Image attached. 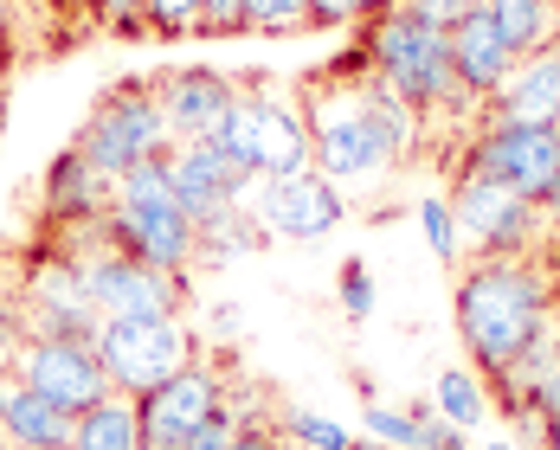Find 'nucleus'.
I'll return each instance as SVG.
<instances>
[{
	"mask_svg": "<svg viewBox=\"0 0 560 450\" xmlns=\"http://www.w3.org/2000/svg\"><path fill=\"white\" fill-rule=\"evenodd\" d=\"M555 303L560 289L541 258H470L457 283V335L483 387H497L535 341L555 335Z\"/></svg>",
	"mask_w": 560,
	"mask_h": 450,
	"instance_id": "1",
	"label": "nucleus"
},
{
	"mask_svg": "<svg viewBox=\"0 0 560 450\" xmlns=\"http://www.w3.org/2000/svg\"><path fill=\"white\" fill-rule=\"evenodd\" d=\"M354 52L368 64V78H381L387 91H399L425 122H439V116H464V129L483 122V104L464 91V78H457V64H451V33L412 20L399 0L361 26V46H354Z\"/></svg>",
	"mask_w": 560,
	"mask_h": 450,
	"instance_id": "2",
	"label": "nucleus"
},
{
	"mask_svg": "<svg viewBox=\"0 0 560 450\" xmlns=\"http://www.w3.org/2000/svg\"><path fill=\"white\" fill-rule=\"evenodd\" d=\"M354 71L323 78L310 97H303V122H310V149H316V168L336 180L341 193H374L387 187V174L399 168V149L387 142V129L368 110V91H361V52L348 58Z\"/></svg>",
	"mask_w": 560,
	"mask_h": 450,
	"instance_id": "3",
	"label": "nucleus"
},
{
	"mask_svg": "<svg viewBox=\"0 0 560 450\" xmlns=\"http://www.w3.org/2000/svg\"><path fill=\"white\" fill-rule=\"evenodd\" d=\"M97 238L142 258V264H155V271H194V220L180 213V200L168 187V155L142 162V168H129L116 180V200L97 225Z\"/></svg>",
	"mask_w": 560,
	"mask_h": 450,
	"instance_id": "4",
	"label": "nucleus"
},
{
	"mask_svg": "<svg viewBox=\"0 0 560 450\" xmlns=\"http://www.w3.org/2000/svg\"><path fill=\"white\" fill-rule=\"evenodd\" d=\"M71 149L97 174H110V180H122L142 162H162L174 149V129H168V116H162L155 78H116L110 91H97V104L84 110Z\"/></svg>",
	"mask_w": 560,
	"mask_h": 450,
	"instance_id": "5",
	"label": "nucleus"
},
{
	"mask_svg": "<svg viewBox=\"0 0 560 450\" xmlns=\"http://www.w3.org/2000/svg\"><path fill=\"white\" fill-rule=\"evenodd\" d=\"M46 238H52V232H46ZM65 245L78 251L84 296H91V309H97L104 322L187 316V303H194L187 271H155V264H142V258H129V251H116V245L97 238V225H91V232H78V238H65Z\"/></svg>",
	"mask_w": 560,
	"mask_h": 450,
	"instance_id": "6",
	"label": "nucleus"
},
{
	"mask_svg": "<svg viewBox=\"0 0 560 450\" xmlns=\"http://www.w3.org/2000/svg\"><path fill=\"white\" fill-rule=\"evenodd\" d=\"M457 174L503 180V187H515L522 200H535L548 213L560 193V122H503V116H483L470 129V142L457 149Z\"/></svg>",
	"mask_w": 560,
	"mask_h": 450,
	"instance_id": "7",
	"label": "nucleus"
},
{
	"mask_svg": "<svg viewBox=\"0 0 560 450\" xmlns=\"http://www.w3.org/2000/svg\"><path fill=\"white\" fill-rule=\"evenodd\" d=\"M220 149L245 174H258V180H271V174H296V168H310V162H316L303 110H296V104H283V97H271L258 78H245V84H238L232 116H225V129H220Z\"/></svg>",
	"mask_w": 560,
	"mask_h": 450,
	"instance_id": "8",
	"label": "nucleus"
},
{
	"mask_svg": "<svg viewBox=\"0 0 560 450\" xmlns=\"http://www.w3.org/2000/svg\"><path fill=\"white\" fill-rule=\"evenodd\" d=\"M451 220H457V245L470 258H535V238L548 213L535 200H522L503 180H483V174H457L451 180Z\"/></svg>",
	"mask_w": 560,
	"mask_h": 450,
	"instance_id": "9",
	"label": "nucleus"
},
{
	"mask_svg": "<svg viewBox=\"0 0 560 450\" xmlns=\"http://www.w3.org/2000/svg\"><path fill=\"white\" fill-rule=\"evenodd\" d=\"M97 360H104V374H110L116 393L142 399L155 393L162 380H174L194 354H200V341L187 329V316H142V322H104L97 329Z\"/></svg>",
	"mask_w": 560,
	"mask_h": 450,
	"instance_id": "10",
	"label": "nucleus"
},
{
	"mask_svg": "<svg viewBox=\"0 0 560 450\" xmlns=\"http://www.w3.org/2000/svg\"><path fill=\"white\" fill-rule=\"evenodd\" d=\"M225 399H232V374H225V360L213 354H194L174 380H162L155 393L136 399V412H142V445L149 450H180L213 412H220Z\"/></svg>",
	"mask_w": 560,
	"mask_h": 450,
	"instance_id": "11",
	"label": "nucleus"
},
{
	"mask_svg": "<svg viewBox=\"0 0 560 450\" xmlns=\"http://www.w3.org/2000/svg\"><path fill=\"white\" fill-rule=\"evenodd\" d=\"M252 213L271 238H290V245H323L341 220H348V193H341L329 174L296 168V174H271L252 187Z\"/></svg>",
	"mask_w": 560,
	"mask_h": 450,
	"instance_id": "12",
	"label": "nucleus"
},
{
	"mask_svg": "<svg viewBox=\"0 0 560 450\" xmlns=\"http://www.w3.org/2000/svg\"><path fill=\"white\" fill-rule=\"evenodd\" d=\"M13 380H20V387H33V393H46L52 405H65L71 418H78L84 405H97L104 393H116L91 341H46V335H26L20 360H13Z\"/></svg>",
	"mask_w": 560,
	"mask_h": 450,
	"instance_id": "13",
	"label": "nucleus"
},
{
	"mask_svg": "<svg viewBox=\"0 0 560 450\" xmlns=\"http://www.w3.org/2000/svg\"><path fill=\"white\" fill-rule=\"evenodd\" d=\"M110 200H116V180L91 168L71 142H65L52 162H46V174H39V225H46L52 238H78V232L104 225Z\"/></svg>",
	"mask_w": 560,
	"mask_h": 450,
	"instance_id": "14",
	"label": "nucleus"
},
{
	"mask_svg": "<svg viewBox=\"0 0 560 450\" xmlns=\"http://www.w3.org/2000/svg\"><path fill=\"white\" fill-rule=\"evenodd\" d=\"M168 187H174V200H180V213L200 225V220H213L220 206H238V200L252 206L258 174H245L220 142H174L168 149Z\"/></svg>",
	"mask_w": 560,
	"mask_h": 450,
	"instance_id": "15",
	"label": "nucleus"
},
{
	"mask_svg": "<svg viewBox=\"0 0 560 450\" xmlns=\"http://www.w3.org/2000/svg\"><path fill=\"white\" fill-rule=\"evenodd\" d=\"M155 97H162L174 142H220L238 84L213 64H174V71H155Z\"/></svg>",
	"mask_w": 560,
	"mask_h": 450,
	"instance_id": "16",
	"label": "nucleus"
},
{
	"mask_svg": "<svg viewBox=\"0 0 560 450\" xmlns=\"http://www.w3.org/2000/svg\"><path fill=\"white\" fill-rule=\"evenodd\" d=\"M451 64H457V78H464V91H470L477 104H490V97L503 91V78L515 71V46L503 39L490 0H477V7L451 26Z\"/></svg>",
	"mask_w": 560,
	"mask_h": 450,
	"instance_id": "17",
	"label": "nucleus"
},
{
	"mask_svg": "<svg viewBox=\"0 0 560 450\" xmlns=\"http://www.w3.org/2000/svg\"><path fill=\"white\" fill-rule=\"evenodd\" d=\"M483 116H503V122H560V39L528 58H515V71L503 78V91L483 104Z\"/></svg>",
	"mask_w": 560,
	"mask_h": 450,
	"instance_id": "18",
	"label": "nucleus"
},
{
	"mask_svg": "<svg viewBox=\"0 0 560 450\" xmlns=\"http://www.w3.org/2000/svg\"><path fill=\"white\" fill-rule=\"evenodd\" d=\"M0 445L7 450H71V412L52 405L33 387H13L7 418H0Z\"/></svg>",
	"mask_w": 560,
	"mask_h": 450,
	"instance_id": "19",
	"label": "nucleus"
},
{
	"mask_svg": "<svg viewBox=\"0 0 560 450\" xmlns=\"http://www.w3.org/2000/svg\"><path fill=\"white\" fill-rule=\"evenodd\" d=\"M265 245H271V232L258 225V213L245 200L238 206H220L213 220L194 225V264H207V271H225V264H238V258H252Z\"/></svg>",
	"mask_w": 560,
	"mask_h": 450,
	"instance_id": "20",
	"label": "nucleus"
},
{
	"mask_svg": "<svg viewBox=\"0 0 560 450\" xmlns=\"http://www.w3.org/2000/svg\"><path fill=\"white\" fill-rule=\"evenodd\" d=\"M71 450H149L142 445V412L129 393H104L71 418Z\"/></svg>",
	"mask_w": 560,
	"mask_h": 450,
	"instance_id": "21",
	"label": "nucleus"
},
{
	"mask_svg": "<svg viewBox=\"0 0 560 450\" xmlns=\"http://www.w3.org/2000/svg\"><path fill=\"white\" fill-rule=\"evenodd\" d=\"M490 13H497L503 39L515 46V58H528V52H541V46H555L560 39L555 0H490Z\"/></svg>",
	"mask_w": 560,
	"mask_h": 450,
	"instance_id": "22",
	"label": "nucleus"
},
{
	"mask_svg": "<svg viewBox=\"0 0 560 450\" xmlns=\"http://www.w3.org/2000/svg\"><path fill=\"white\" fill-rule=\"evenodd\" d=\"M439 418H451L457 431H477L490 418V387L477 367H445L439 374Z\"/></svg>",
	"mask_w": 560,
	"mask_h": 450,
	"instance_id": "23",
	"label": "nucleus"
},
{
	"mask_svg": "<svg viewBox=\"0 0 560 450\" xmlns=\"http://www.w3.org/2000/svg\"><path fill=\"white\" fill-rule=\"evenodd\" d=\"M425 418H432V412H419V405H412V412H399V405H374V399H368L361 431H368V438H381L387 450H425Z\"/></svg>",
	"mask_w": 560,
	"mask_h": 450,
	"instance_id": "24",
	"label": "nucleus"
},
{
	"mask_svg": "<svg viewBox=\"0 0 560 450\" xmlns=\"http://www.w3.org/2000/svg\"><path fill=\"white\" fill-rule=\"evenodd\" d=\"M419 232H425V245H432L439 264H457V258H464V245H457V220H451L445 193H425V200H419Z\"/></svg>",
	"mask_w": 560,
	"mask_h": 450,
	"instance_id": "25",
	"label": "nucleus"
},
{
	"mask_svg": "<svg viewBox=\"0 0 560 450\" xmlns=\"http://www.w3.org/2000/svg\"><path fill=\"white\" fill-rule=\"evenodd\" d=\"M200 26V0H142V39H187Z\"/></svg>",
	"mask_w": 560,
	"mask_h": 450,
	"instance_id": "26",
	"label": "nucleus"
},
{
	"mask_svg": "<svg viewBox=\"0 0 560 450\" xmlns=\"http://www.w3.org/2000/svg\"><path fill=\"white\" fill-rule=\"evenodd\" d=\"M245 33H310V0H245Z\"/></svg>",
	"mask_w": 560,
	"mask_h": 450,
	"instance_id": "27",
	"label": "nucleus"
},
{
	"mask_svg": "<svg viewBox=\"0 0 560 450\" xmlns=\"http://www.w3.org/2000/svg\"><path fill=\"white\" fill-rule=\"evenodd\" d=\"M296 450H354V431L323 418V412H290V431H283Z\"/></svg>",
	"mask_w": 560,
	"mask_h": 450,
	"instance_id": "28",
	"label": "nucleus"
},
{
	"mask_svg": "<svg viewBox=\"0 0 560 450\" xmlns=\"http://www.w3.org/2000/svg\"><path fill=\"white\" fill-rule=\"evenodd\" d=\"M336 303H341V316H348V322H368V316H374L381 289H374V271H368L361 258H348V264H341V277H336Z\"/></svg>",
	"mask_w": 560,
	"mask_h": 450,
	"instance_id": "29",
	"label": "nucleus"
},
{
	"mask_svg": "<svg viewBox=\"0 0 560 450\" xmlns=\"http://www.w3.org/2000/svg\"><path fill=\"white\" fill-rule=\"evenodd\" d=\"M555 412H560V354H555V367L535 380V393L522 399V412H515V418H522V438H535L541 418H555Z\"/></svg>",
	"mask_w": 560,
	"mask_h": 450,
	"instance_id": "30",
	"label": "nucleus"
},
{
	"mask_svg": "<svg viewBox=\"0 0 560 450\" xmlns=\"http://www.w3.org/2000/svg\"><path fill=\"white\" fill-rule=\"evenodd\" d=\"M393 0H310V26H368Z\"/></svg>",
	"mask_w": 560,
	"mask_h": 450,
	"instance_id": "31",
	"label": "nucleus"
},
{
	"mask_svg": "<svg viewBox=\"0 0 560 450\" xmlns=\"http://www.w3.org/2000/svg\"><path fill=\"white\" fill-rule=\"evenodd\" d=\"M238 425H245V412H238V399H225L220 412H213V418H207V425H200V431H194L180 450H232Z\"/></svg>",
	"mask_w": 560,
	"mask_h": 450,
	"instance_id": "32",
	"label": "nucleus"
},
{
	"mask_svg": "<svg viewBox=\"0 0 560 450\" xmlns=\"http://www.w3.org/2000/svg\"><path fill=\"white\" fill-rule=\"evenodd\" d=\"M20 347H26V316H20V296H13V283H7V289H0V374H13Z\"/></svg>",
	"mask_w": 560,
	"mask_h": 450,
	"instance_id": "33",
	"label": "nucleus"
},
{
	"mask_svg": "<svg viewBox=\"0 0 560 450\" xmlns=\"http://www.w3.org/2000/svg\"><path fill=\"white\" fill-rule=\"evenodd\" d=\"M200 39H225V33H245V0H200Z\"/></svg>",
	"mask_w": 560,
	"mask_h": 450,
	"instance_id": "34",
	"label": "nucleus"
},
{
	"mask_svg": "<svg viewBox=\"0 0 560 450\" xmlns=\"http://www.w3.org/2000/svg\"><path fill=\"white\" fill-rule=\"evenodd\" d=\"M399 7H406L412 20H425V26H439V33H451V26H457V20H464V13H470L477 0H399Z\"/></svg>",
	"mask_w": 560,
	"mask_h": 450,
	"instance_id": "35",
	"label": "nucleus"
},
{
	"mask_svg": "<svg viewBox=\"0 0 560 450\" xmlns=\"http://www.w3.org/2000/svg\"><path fill=\"white\" fill-rule=\"evenodd\" d=\"M91 13L122 39H142V0H91Z\"/></svg>",
	"mask_w": 560,
	"mask_h": 450,
	"instance_id": "36",
	"label": "nucleus"
},
{
	"mask_svg": "<svg viewBox=\"0 0 560 450\" xmlns=\"http://www.w3.org/2000/svg\"><path fill=\"white\" fill-rule=\"evenodd\" d=\"M232 450H290V438L271 431L265 418H245V425H238V438H232Z\"/></svg>",
	"mask_w": 560,
	"mask_h": 450,
	"instance_id": "37",
	"label": "nucleus"
},
{
	"mask_svg": "<svg viewBox=\"0 0 560 450\" xmlns=\"http://www.w3.org/2000/svg\"><path fill=\"white\" fill-rule=\"evenodd\" d=\"M213 329H220V335H238V309H232V303H213Z\"/></svg>",
	"mask_w": 560,
	"mask_h": 450,
	"instance_id": "38",
	"label": "nucleus"
},
{
	"mask_svg": "<svg viewBox=\"0 0 560 450\" xmlns=\"http://www.w3.org/2000/svg\"><path fill=\"white\" fill-rule=\"evenodd\" d=\"M535 445H541V450H560V412H555V418H541V431H535Z\"/></svg>",
	"mask_w": 560,
	"mask_h": 450,
	"instance_id": "39",
	"label": "nucleus"
},
{
	"mask_svg": "<svg viewBox=\"0 0 560 450\" xmlns=\"http://www.w3.org/2000/svg\"><path fill=\"white\" fill-rule=\"evenodd\" d=\"M13 387H20V380H13V374H0V418H7V399H13Z\"/></svg>",
	"mask_w": 560,
	"mask_h": 450,
	"instance_id": "40",
	"label": "nucleus"
},
{
	"mask_svg": "<svg viewBox=\"0 0 560 450\" xmlns=\"http://www.w3.org/2000/svg\"><path fill=\"white\" fill-rule=\"evenodd\" d=\"M354 450H387V445H381V438H368V431H361V438H354Z\"/></svg>",
	"mask_w": 560,
	"mask_h": 450,
	"instance_id": "41",
	"label": "nucleus"
},
{
	"mask_svg": "<svg viewBox=\"0 0 560 450\" xmlns=\"http://www.w3.org/2000/svg\"><path fill=\"white\" fill-rule=\"evenodd\" d=\"M0 71H7V13H0Z\"/></svg>",
	"mask_w": 560,
	"mask_h": 450,
	"instance_id": "42",
	"label": "nucleus"
},
{
	"mask_svg": "<svg viewBox=\"0 0 560 450\" xmlns=\"http://www.w3.org/2000/svg\"><path fill=\"white\" fill-rule=\"evenodd\" d=\"M483 450H515V445H509V438H497V445H483Z\"/></svg>",
	"mask_w": 560,
	"mask_h": 450,
	"instance_id": "43",
	"label": "nucleus"
},
{
	"mask_svg": "<svg viewBox=\"0 0 560 450\" xmlns=\"http://www.w3.org/2000/svg\"><path fill=\"white\" fill-rule=\"evenodd\" d=\"M555 13H560V0H555Z\"/></svg>",
	"mask_w": 560,
	"mask_h": 450,
	"instance_id": "44",
	"label": "nucleus"
},
{
	"mask_svg": "<svg viewBox=\"0 0 560 450\" xmlns=\"http://www.w3.org/2000/svg\"><path fill=\"white\" fill-rule=\"evenodd\" d=\"M0 450H7V445H0Z\"/></svg>",
	"mask_w": 560,
	"mask_h": 450,
	"instance_id": "45",
	"label": "nucleus"
}]
</instances>
